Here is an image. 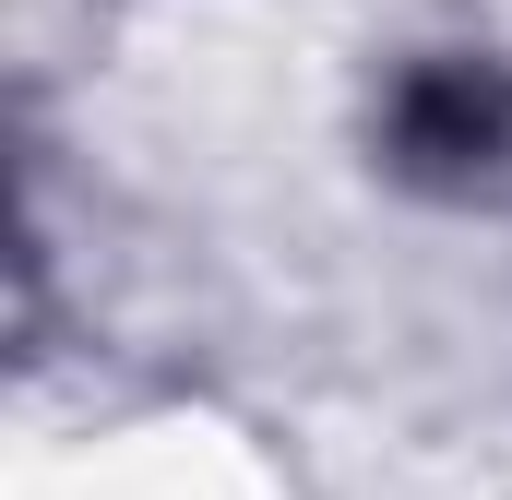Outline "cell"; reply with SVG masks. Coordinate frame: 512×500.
Returning <instances> with one entry per match:
<instances>
[{"instance_id": "cell-1", "label": "cell", "mask_w": 512, "mask_h": 500, "mask_svg": "<svg viewBox=\"0 0 512 500\" xmlns=\"http://www.w3.org/2000/svg\"><path fill=\"white\" fill-rule=\"evenodd\" d=\"M382 167L405 191H441V203L512 191V60H417V72H393Z\"/></svg>"}]
</instances>
